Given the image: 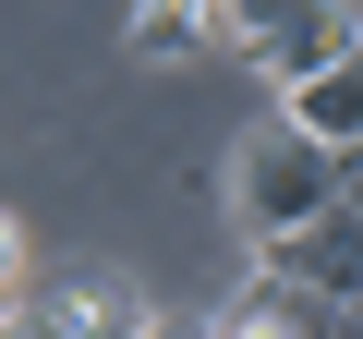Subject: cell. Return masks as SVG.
Masks as SVG:
<instances>
[{"instance_id": "5", "label": "cell", "mask_w": 363, "mask_h": 339, "mask_svg": "<svg viewBox=\"0 0 363 339\" xmlns=\"http://www.w3.org/2000/svg\"><path fill=\"white\" fill-rule=\"evenodd\" d=\"M279 109H291L303 133H327V145H351V133H363V49H339V61H315L303 85H279Z\"/></svg>"}, {"instance_id": "6", "label": "cell", "mask_w": 363, "mask_h": 339, "mask_svg": "<svg viewBox=\"0 0 363 339\" xmlns=\"http://www.w3.org/2000/svg\"><path fill=\"white\" fill-rule=\"evenodd\" d=\"M218 0H133V49L145 61H182V49H218Z\"/></svg>"}, {"instance_id": "8", "label": "cell", "mask_w": 363, "mask_h": 339, "mask_svg": "<svg viewBox=\"0 0 363 339\" xmlns=\"http://www.w3.org/2000/svg\"><path fill=\"white\" fill-rule=\"evenodd\" d=\"M279 13H291V0H218V25H206V37H218V49H255Z\"/></svg>"}, {"instance_id": "1", "label": "cell", "mask_w": 363, "mask_h": 339, "mask_svg": "<svg viewBox=\"0 0 363 339\" xmlns=\"http://www.w3.org/2000/svg\"><path fill=\"white\" fill-rule=\"evenodd\" d=\"M230 206H242V230H255V243L303 230L315 206H339V145H327V133H303V121L279 109V121H267V133H242V157H230Z\"/></svg>"}, {"instance_id": "10", "label": "cell", "mask_w": 363, "mask_h": 339, "mask_svg": "<svg viewBox=\"0 0 363 339\" xmlns=\"http://www.w3.org/2000/svg\"><path fill=\"white\" fill-rule=\"evenodd\" d=\"M13 267H25V230H13V218H0V291H13Z\"/></svg>"}, {"instance_id": "3", "label": "cell", "mask_w": 363, "mask_h": 339, "mask_svg": "<svg viewBox=\"0 0 363 339\" xmlns=\"http://www.w3.org/2000/svg\"><path fill=\"white\" fill-rule=\"evenodd\" d=\"M218 327H230V339H267V327L327 339V327H351V303H339V291H315V279H291V267L267 255V279H242V291L218 303Z\"/></svg>"}, {"instance_id": "2", "label": "cell", "mask_w": 363, "mask_h": 339, "mask_svg": "<svg viewBox=\"0 0 363 339\" xmlns=\"http://www.w3.org/2000/svg\"><path fill=\"white\" fill-rule=\"evenodd\" d=\"M339 49H363V0H291V13H279L242 61H255L267 85H303V73H315V61H339Z\"/></svg>"}, {"instance_id": "7", "label": "cell", "mask_w": 363, "mask_h": 339, "mask_svg": "<svg viewBox=\"0 0 363 339\" xmlns=\"http://www.w3.org/2000/svg\"><path fill=\"white\" fill-rule=\"evenodd\" d=\"M37 315H49V327H145L157 303H145L133 279H73V291H61V303H37Z\"/></svg>"}, {"instance_id": "9", "label": "cell", "mask_w": 363, "mask_h": 339, "mask_svg": "<svg viewBox=\"0 0 363 339\" xmlns=\"http://www.w3.org/2000/svg\"><path fill=\"white\" fill-rule=\"evenodd\" d=\"M339 194H351V206H363V133H351V145H339Z\"/></svg>"}, {"instance_id": "4", "label": "cell", "mask_w": 363, "mask_h": 339, "mask_svg": "<svg viewBox=\"0 0 363 339\" xmlns=\"http://www.w3.org/2000/svg\"><path fill=\"white\" fill-rule=\"evenodd\" d=\"M267 255H279L291 279H315V291H339V303H363V206H351V194H339V206H315L303 230H279Z\"/></svg>"}]
</instances>
